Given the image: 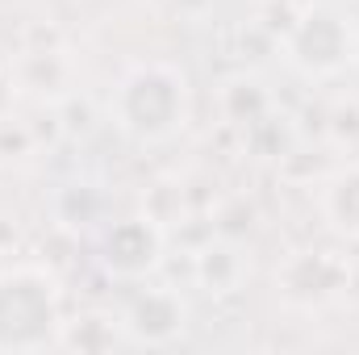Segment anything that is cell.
I'll use <instances>...</instances> for the list:
<instances>
[{
    "instance_id": "cell-1",
    "label": "cell",
    "mask_w": 359,
    "mask_h": 355,
    "mask_svg": "<svg viewBox=\"0 0 359 355\" xmlns=\"http://www.w3.org/2000/svg\"><path fill=\"white\" fill-rule=\"evenodd\" d=\"M192 80L168 59L130 63L109 92V121L134 147H168L192 126Z\"/></svg>"
},
{
    "instance_id": "cell-2",
    "label": "cell",
    "mask_w": 359,
    "mask_h": 355,
    "mask_svg": "<svg viewBox=\"0 0 359 355\" xmlns=\"http://www.w3.org/2000/svg\"><path fill=\"white\" fill-rule=\"evenodd\" d=\"M63 322V280L55 267L34 260L0 267V355L59 351Z\"/></svg>"
},
{
    "instance_id": "cell-3",
    "label": "cell",
    "mask_w": 359,
    "mask_h": 355,
    "mask_svg": "<svg viewBox=\"0 0 359 355\" xmlns=\"http://www.w3.org/2000/svg\"><path fill=\"white\" fill-rule=\"evenodd\" d=\"M280 59L309 84L339 80L359 67V29L334 4H305L280 38Z\"/></svg>"
},
{
    "instance_id": "cell-4",
    "label": "cell",
    "mask_w": 359,
    "mask_h": 355,
    "mask_svg": "<svg viewBox=\"0 0 359 355\" xmlns=\"http://www.w3.org/2000/svg\"><path fill=\"white\" fill-rule=\"evenodd\" d=\"M168 260V234L155 213H126L100 226L96 234V264L117 284H142L155 280V272Z\"/></svg>"
},
{
    "instance_id": "cell-5",
    "label": "cell",
    "mask_w": 359,
    "mask_h": 355,
    "mask_svg": "<svg viewBox=\"0 0 359 355\" xmlns=\"http://www.w3.org/2000/svg\"><path fill=\"white\" fill-rule=\"evenodd\" d=\"M351 288V264L326 247H301L276 267V297L292 309H326Z\"/></svg>"
},
{
    "instance_id": "cell-6",
    "label": "cell",
    "mask_w": 359,
    "mask_h": 355,
    "mask_svg": "<svg viewBox=\"0 0 359 355\" xmlns=\"http://www.w3.org/2000/svg\"><path fill=\"white\" fill-rule=\"evenodd\" d=\"M117 314L130 347H172L192 326L188 297L172 284H151V280H142Z\"/></svg>"
},
{
    "instance_id": "cell-7",
    "label": "cell",
    "mask_w": 359,
    "mask_h": 355,
    "mask_svg": "<svg viewBox=\"0 0 359 355\" xmlns=\"http://www.w3.org/2000/svg\"><path fill=\"white\" fill-rule=\"evenodd\" d=\"M251 276L247 264V251L234 243V239H209L205 247H196L192 255V284L213 297V301H226V297H238L243 284Z\"/></svg>"
},
{
    "instance_id": "cell-8",
    "label": "cell",
    "mask_w": 359,
    "mask_h": 355,
    "mask_svg": "<svg viewBox=\"0 0 359 355\" xmlns=\"http://www.w3.org/2000/svg\"><path fill=\"white\" fill-rule=\"evenodd\" d=\"M318 213L343 243H359V155L339 163L318 188Z\"/></svg>"
},
{
    "instance_id": "cell-9",
    "label": "cell",
    "mask_w": 359,
    "mask_h": 355,
    "mask_svg": "<svg viewBox=\"0 0 359 355\" xmlns=\"http://www.w3.org/2000/svg\"><path fill=\"white\" fill-rule=\"evenodd\" d=\"M117 347H130V339L121 330V314H113V309H84V314L63 322L59 351L104 355V351H117Z\"/></svg>"
},
{
    "instance_id": "cell-10",
    "label": "cell",
    "mask_w": 359,
    "mask_h": 355,
    "mask_svg": "<svg viewBox=\"0 0 359 355\" xmlns=\"http://www.w3.org/2000/svg\"><path fill=\"white\" fill-rule=\"evenodd\" d=\"M13 76H17V88L34 92L38 100H67L72 96V59L63 51H25Z\"/></svg>"
}]
</instances>
